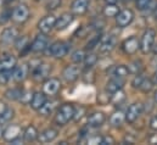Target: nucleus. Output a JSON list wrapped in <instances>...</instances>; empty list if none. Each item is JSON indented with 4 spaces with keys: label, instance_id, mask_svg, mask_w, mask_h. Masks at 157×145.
I'll return each mask as SVG.
<instances>
[{
    "label": "nucleus",
    "instance_id": "obj_1",
    "mask_svg": "<svg viewBox=\"0 0 157 145\" xmlns=\"http://www.w3.org/2000/svg\"><path fill=\"white\" fill-rule=\"evenodd\" d=\"M75 116V106L72 104H63L60 106L55 115V123L57 126H65L71 120H73Z\"/></svg>",
    "mask_w": 157,
    "mask_h": 145
},
{
    "label": "nucleus",
    "instance_id": "obj_2",
    "mask_svg": "<svg viewBox=\"0 0 157 145\" xmlns=\"http://www.w3.org/2000/svg\"><path fill=\"white\" fill-rule=\"evenodd\" d=\"M139 41H140V49L139 50L145 55L149 54L152 50L155 41H156V31L152 28H147L144 32V34L141 36Z\"/></svg>",
    "mask_w": 157,
    "mask_h": 145
},
{
    "label": "nucleus",
    "instance_id": "obj_3",
    "mask_svg": "<svg viewBox=\"0 0 157 145\" xmlns=\"http://www.w3.org/2000/svg\"><path fill=\"white\" fill-rule=\"evenodd\" d=\"M29 18V9L25 4L17 5L11 12V20L16 23H25Z\"/></svg>",
    "mask_w": 157,
    "mask_h": 145
},
{
    "label": "nucleus",
    "instance_id": "obj_4",
    "mask_svg": "<svg viewBox=\"0 0 157 145\" xmlns=\"http://www.w3.org/2000/svg\"><path fill=\"white\" fill-rule=\"evenodd\" d=\"M70 50V45L65 41H55L49 46V54L56 59H61L65 57L68 54Z\"/></svg>",
    "mask_w": 157,
    "mask_h": 145
},
{
    "label": "nucleus",
    "instance_id": "obj_5",
    "mask_svg": "<svg viewBox=\"0 0 157 145\" xmlns=\"http://www.w3.org/2000/svg\"><path fill=\"white\" fill-rule=\"evenodd\" d=\"M134 17L135 16H134L133 10H130V9L121 10L119 14L116 16V25H117L118 28H125L133 22Z\"/></svg>",
    "mask_w": 157,
    "mask_h": 145
},
{
    "label": "nucleus",
    "instance_id": "obj_6",
    "mask_svg": "<svg viewBox=\"0 0 157 145\" xmlns=\"http://www.w3.org/2000/svg\"><path fill=\"white\" fill-rule=\"evenodd\" d=\"M121 48L125 55H134L140 49V41L138 40L136 37H129L122 41Z\"/></svg>",
    "mask_w": 157,
    "mask_h": 145
},
{
    "label": "nucleus",
    "instance_id": "obj_7",
    "mask_svg": "<svg viewBox=\"0 0 157 145\" xmlns=\"http://www.w3.org/2000/svg\"><path fill=\"white\" fill-rule=\"evenodd\" d=\"M144 111V105L141 103H134L132 104L127 111H125V121L128 123H134L143 113Z\"/></svg>",
    "mask_w": 157,
    "mask_h": 145
},
{
    "label": "nucleus",
    "instance_id": "obj_8",
    "mask_svg": "<svg viewBox=\"0 0 157 145\" xmlns=\"http://www.w3.org/2000/svg\"><path fill=\"white\" fill-rule=\"evenodd\" d=\"M21 133H22V128L18 124H10L2 132V139L5 142L12 143L13 140H16L21 137Z\"/></svg>",
    "mask_w": 157,
    "mask_h": 145
},
{
    "label": "nucleus",
    "instance_id": "obj_9",
    "mask_svg": "<svg viewBox=\"0 0 157 145\" xmlns=\"http://www.w3.org/2000/svg\"><path fill=\"white\" fill-rule=\"evenodd\" d=\"M61 89V82L57 78H48L43 84V92L46 95H56Z\"/></svg>",
    "mask_w": 157,
    "mask_h": 145
},
{
    "label": "nucleus",
    "instance_id": "obj_10",
    "mask_svg": "<svg viewBox=\"0 0 157 145\" xmlns=\"http://www.w3.org/2000/svg\"><path fill=\"white\" fill-rule=\"evenodd\" d=\"M55 25H56V17L52 15H46L39 21L38 29L40 31V33L48 34L55 28Z\"/></svg>",
    "mask_w": 157,
    "mask_h": 145
},
{
    "label": "nucleus",
    "instance_id": "obj_11",
    "mask_svg": "<svg viewBox=\"0 0 157 145\" xmlns=\"http://www.w3.org/2000/svg\"><path fill=\"white\" fill-rule=\"evenodd\" d=\"M18 37V31L15 27H6L0 34V43L4 45H10L15 43Z\"/></svg>",
    "mask_w": 157,
    "mask_h": 145
},
{
    "label": "nucleus",
    "instance_id": "obj_12",
    "mask_svg": "<svg viewBox=\"0 0 157 145\" xmlns=\"http://www.w3.org/2000/svg\"><path fill=\"white\" fill-rule=\"evenodd\" d=\"M48 46H49L48 37L44 33H40V34H38L34 38L33 43L31 44V50L33 53H43V51H45L48 49Z\"/></svg>",
    "mask_w": 157,
    "mask_h": 145
},
{
    "label": "nucleus",
    "instance_id": "obj_13",
    "mask_svg": "<svg viewBox=\"0 0 157 145\" xmlns=\"http://www.w3.org/2000/svg\"><path fill=\"white\" fill-rule=\"evenodd\" d=\"M117 44V39L115 36H107L106 38H101L99 43V51L101 54H110Z\"/></svg>",
    "mask_w": 157,
    "mask_h": 145
},
{
    "label": "nucleus",
    "instance_id": "obj_14",
    "mask_svg": "<svg viewBox=\"0 0 157 145\" xmlns=\"http://www.w3.org/2000/svg\"><path fill=\"white\" fill-rule=\"evenodd\" d=\"M17 65V59L13 55H5L0 59V73L2 72H12V70Z\"/></svg>",
    "mask_w": 157,
    "mask_h": 145
},
{
    "label": "nucleus",
    "instance_id": "obj_15",
    "mask_svg": "<svg viewBox=\"0 0 157 145\" xmlns=\"http://www.w3.org/2000/svg\"><path fill=\"white\" fill-rule=\"evenodd\" d=\"M50 72H51V66L49 64H41L40 62L39 65L32 71V74H33V78L36 80H44V79H48Z\"/></svg>",
    "mask_w": 157,
    "mask_h": 145
},
{
    "label": "nucleus",
    "instance_id": "obj_16",
    "mask_svg": "<svg viewBox=\"0 0 157 145\" xmlns=\"http://www.w3.org/2000/svg\"><path fill=\"white\" fill-rule=\"evenodd\" d=\"M80 74V70L77 65H68L65 67V70L62 71V77L66 82L72 83L75 80H77Z\"/></svg>",
    "mask_w": 157,
    "mask_h": 145
},
{
    "label": "nucleus",
    "instance_id": "obj_17",
    "mask_svg": "<svg viewBox=\"0 0 157 145\" xmlns=\"http://www.w3.org/2000/svg\"><path fill=\"white\" fill-rule=\"evenodd\" d=\"M89 0H75L71 5V12L76 16H83L89 9Z\"/></svg>",
    "mask_w": 157,
    "mask_h": 145
},
{
    "label": "nucleus",
    "instance_id": "obj_18",
    "mask_svg": "<svg viewBox=\"0 0 157 145\" xmlns=\"http://www.w3.org/2000/svg\"><path fill=\"white\" fill-rule=\"evenodd\" d=\"M106 121V115L101 111H96V112H93L89 117H88V127H91V128H98V127H101Z\"/></svg>",
    "mask_w": 157,
    "mask_h": 145
},
{
    "label": "nucleus",
    "instance_id": "obj_19",
    "mask_svg": "<svg viewBox=\"0 0 157 145\" xmlns=\"http://www.w3.org/2000/svg\"><path fill=\"white\" fill-rule=\"evenodd\" d=\"M57 135H59V132L55 128H48L38 135V142L40 144H49V143H52L57 138Z\"/></svg>",
    "mask_w": 157,
    "mask_h": 145
},
{
    "label": "nucleus",
    "instance_id": "obj_20",
    "mask_svg": "<svg viewBox=\"0 0 157 145\" xmlns=\"http://www.w3.org/2000/svg\"><path fill=\"white\" fill-rule=\"evenodd\" d=\"M73 14L72 12H65L62 14L59 18H56V25H55V28L57 31H63L66 29L72 22H73Z\"/></svg>",
    "mask_w": 157,
    "mask_h": 145
},
{
    "label": "nucleus",
    "instance_id": "obj_21",
    "mask_svg": "<svg viewBox=\"0 0 157 145\" xmlns=\"http://www.w3.org/2000/svg\"><path fill=\"white\" fill-rule=\"evenodd\" d=\"M28 72H29V66L27 65H20L12 70V79L15 82H22L23 79L27 78L28 76Z\"/></svg>",
    "mask_w": 157,
    "mask_h": 145
},
{
    "label": "nucleus",
    "instance_id": "obj_22",
    "mask_svg": "<svg viewBox=\"0 0 157 145\" xmlns=\"http://www.w3.org/2000/svg\"><path fill=\"white\" fill-rule=\"evenodd\" d=\"M45 103H46V94L44 92H37L33 94V98H32L29 104H31V108L33 110L39 111Z\"/></svg>",
    "mask_w": 157,
    "mask_h": 145
},
{
    "label": "nucleus",
    "instance_id": "obj_23",
    "mask_svg": "<svg viewBox=\"0 0 157 145\" xmlns=\"http://www.w3.org/2000/svg\"><path fill=\"white\" fill-rule=\"evenodd\" d=\"M38 129L34 126H28L25 132H23V142L26 143H33L36 140H38Z\"/></svg>",
    "mask_w": 157,
    "mask_h": 145
},
{
    "label": "nucleus",
    "instance_id": "obj_24",
    "mask_svg": "<svg viewBox=\"0 0 157 145\" xmlns=\"http://www.w3.org/2000/svg\"><path fill=\"white\" fill-rule=\"evenodd\" d=\"M129 69L124 65H118L113 66L111 69V78H119V79H124L128 74H129Z\"/></svg>",
    "mask_w": 157,
    "mask_h": 145
},
{
    "label": "nucleus",
    "instance_id": "obj_25",
    "mask_svg": "<svg viewBox=\"0 0 157 145\" xmlns=\"http://www.w3.org/2000/svg\"><path fill=\"white\" fill-rule=\"evenodd\" d=\"M124 121H125V113H123L121 110L115 111V112L111 115V117H110V124H111L112 127H115V128L121 127Z\"/></svg>",
    "mask_w": 157,
    "mask_h": 145
},
{
    "label": "nucleus",
    "instance_id": "obj_26",
    "mask_svg": "<svg viewBox=\"0 0 157 145\" xmlns=\"http://www.w3.org/2000/svg\"><path fill=\"white\" fill-rule=\"evenodd\" d=\"M123 84H124V80L123 79H119V78H111L109 80V83L106 84V92H109L110 94L117 92L119 89H123Z\"/></svg>",
    "mask_w": 157,
    "mask_h": 145
},
{
    "label": "nucleus",
    "instance_id": "obj_27",
    "mask_svg": "<svg viewBox=\"0 0 157 145\" xmlns=\"http://www.w3.org/2000/svg\"><path fill=\"white\" fill-rule=\"evenodd\" d=\"M121 9L117 4H107L104 9H102V14L105 17H116L119 14Z\"/></svg>",
    "mask_w": 157,
    "mask_h": 145
},
{
    "label": "nucleus",
    "instance_id": "obj_28",
    "mask_svg": "<svg viewBox=\"0 0 157 145\" xmlns=\"http://www.w3.org/2000/svg\"><path fill=\"white\" fill-rule=\"evenodd\" d=\"M115 106H121L124 101H125V93L123 92V89H119L117 92L112 93L111 95V100H110Z\"/></svg>",
    "mask_w": 157,
    "mask_h": 145
},
{
    "label": "nucleus",
    "instance_id": "obj_29",
    "mask_svg": "<svg viewBox=\"0 0 157 145\" xmlns=\"http://www.w3.org/2000/svg\"><path fill=\"white\" fill-rule=\"evenodd\" d=\"M16 44V49L18 51H23L25 49L29 48L31 49V44H29V40H28V37L27 36H22V37H18L15 41Z\"/></svg>",
    "mask_w": 157,
    "mask_h": 145
},
{
    "label": "nucleus",
    "instance_id": "obj_30",
    "mask_svg": "<svg viewBox=\"0 0 157 145\" xmlns=\"http://www.w3.org/2000/svg\"><path fill=\"white\" fill-rule=\"evenodd\" d=\"M13 116H15V111H13V109L7 108V109L0 115V124L2 126V124H6V123L11 122V120L13 118Z\"/></svg>",
    "mask_w": 157,
    "mask_h": 145
},
{
    "label": "nucleus",
    "instance_id": "obj_31",
    "mask_svg": "<svg viewBox=\"0 0 157 145\" xmlns=\"http://www.w3.org/2000/svg\"><path fill=\"white\" fill-rule=\"evenodd\" d=\"M98 60H99V57H98L96 54H93V53L86 54V55H85V59H84V61H83L84 65H85V69L89 70V69H91L93 66H95L96 62H98Z\"/></svg>",
    "mask_w": 157,
    "mask_h": 145
},
{
    "label": "nucleus",
    "instance_id": "obj_32",
    "mask_svg": "<svg viewBox=\"0 0 157 145\" xmlns=\"http://www.w3.org/2000/svg\"><path fill=\"white\" fill-rule=\"evenodd\" d=\"M54 109H55V103L54 101H48L41 106V109L39 110L40 115L41 116H49L54 112Z\"/></svg>",
    "mask_w": 157,
    "mask_h": 145
},
{
    "label": "nucleus",
    "instance_id": "obj_33",
    "mask_svg": "<svg viewBox=\"0 0 157 145\" xmlns=\"http://www.w3.org/2000/svg\"><path fill=\"white\" fill-rule=\"evenodd\" d=\"M21 94H22V89L12 88V89H9V90L5 93V96H6L7 99H10V100H20Z\"/></svg>",
    "mask_w": 157,
    "mask_h": 145
},
{
    "label": "nucleus",
    "instance_id": "obj_34",
    "mask_svg": "<svg viewBox=\"0 0 157 145\" xmlns=\"http://www.w3.org/2000/svg\"><path fill=\"white\" fill-rule=\"evenodd\" d=\"M128 69H129V72L130 73L138 74V73L141 72V70H143V62H141L140 60H135V61H133V62L128 66Z\"/></svg>",
    "mask_w": 157,
    "mask_h": 145
},
{
    "label": "nucleus",
    "instance_id": "obj_35",
    "mask_svg": "<svg viewBox=\"0 0 157 145\" xmlns=\"http://www.w3.org/2000/svg\"><path fill=\"white\" fill-rule=\"evenodd\" d=\"M152 87H154V82H152V79H150V78H146V77H145L139 89H140L143 93H149V92H151Z\"/></svg>",
    "mask_w": 157,
    "mask_h": 145
},
{
    "label": "nucleus",
    "instance_id": "obj_36",
    "mask_svg": "<svg viewBox=\"0 0 157 145\" xmlns=\"http://www.w3.org/2000/svg\"><path fill=\"white\" fill-rule=\"evenodd\" d=\"M85 53H84V50H76L73 54H72V61L75 62V64H80V62H83L84 61V59H85Z\"/></svg>",
    "mask_w": 157,
    "mask_h": 145
},
{
    "label": "nucleus",
    "instance_id": "obj_37",
    "mask_svg": "<svg viewBox=\"0 0 157 145\" xmlns=\"http://www.w3.org/2000/svg\"><path fill=\"white\" fill-rule=\"evenodd\" d=\"M60 5H61V0H46L45 2V7L48 11H54L59 9Z\"/></svg>",
    "mask_w": 157,
    "mask_h": 145
},
{
    "label": "nucleus",
    "instance_id": "obj_38",
    "mask_svg": "<svg viewBox=\"0 0 157 145\" xmlns=\"http://www.w3.org/2000/svg\"><path fill=\"white\" fill-rule=\"evenodd\" d=\"M32 98H33V93H31L29 90H22L20 101L23 103V104H29L31 100H32Z\"/></svg>",
    "mask_w": 157,
    "mask_h": 145
},
{
    "label": "nucleus",
    "instance_id": "obj_39",
    "mask_svg": "<svg viewBox=\"0 0 157 145\" xmlns=\"http://www.w3.org/2000/svg\"><path fill=\"white\" fill-rule=\"evenodd\" d=\"M144 76L141 74V73H138V74H135V77L133 78V80H132V85H133V88H135V89H139L140 88V85H141V83H143V80H144Z\"/></svg>",
    "mask_w": 157,
    "mask_h": 145
},
{
    "label": "nucleus",
    "instance_id": "obj_40",
    "mask_svg": "<svg viewBox=\"0 0 157 145\" xmlns=\"http://www.w3.org/2000/svg\"><path fill=\"white\" fill-rule=\"evenodd\" d=\"M84 115H85V108L84 106L75 108V116H73V120L75 121H79Z\"/></svg>",
    "mask_w": 157,
    "mask_h": 145
},
{
    "label": "nucleus",
    "instance_id": "obj_41",
    "mask_svg": "<svg viewBox=\"0 0 157 145\" xmlns=\"http://www.w3.org/2000/svg\"><path fill=\"white\" fill-rule=\"evenodd\" d=\"M151 1H152V0H135V5H136V7H138L140 11H144V10L150 5Z\"/></svg>",
    "mask_w": 157,
    "mask_h": 145
},
{
    "label": "nucleus",
    "instance_id": "obj_42",
    "mask_svg": "<svg viewBox=\"0 0 157 145\" xmlns=\"http://www.w3.org/2000/svg\"><path fill=\"white\" fill-rule=\"evenodd\" d=\"M100 40H101V37L100 36H96L94 37L88 44H86V49H89V50H91L93 48H95V46H99V43H100Z\"/></svg>",
    "mask_w": 157,
    "mask_h": 145
},
{
    "label": "nucleus",
    "instance_id": "obj_43",
    "mask_svg": "<svg viewBox=\"0 0 157 145\" xmlns=\"http://www.w3.org/2000/svg\"><path fill=\"white\" fill-rule=\"evenodd\" d=\"M116 143V140H115V138L113 137H111V135H105V137H102V139H101V145H112Z\"/></svg>",
    "mask_w": 157,
    "mask_h": 145
},
{
    "label": "nucleus",
    "instance_id": "obj_44",
    "mask_svg": "<svg viewBox=\"0 0 157 145\" xmlns=\"http://www.w3.org/2000/svg\"><path fill=\"white\" fill-rule=\"evenodd\" d=\"M102 137L100 135H91L88 138V144H101Z\"/></svg>",
    "mask_w": 157,
    "mask_h": 145
},
{
    "label": "nucleus",
    "instance_id": "obj_45",
    "mask_svg": "<svg viewBox=\"0 0 157 145\" xmlns=\"http://www.w3.org/2000/svg\"><path fill=\"white\" fill-rule=\"evenodd\" d=\"M150 128L154 129V131H157V116L152 117L150 120Z\"/></svg>",
    "mask_w": 157,
    "mask_h": 145
},
{
    "label": "nucleus",
    "instance_id": "obj_46",
    "mask_svg": "<svg viewBox=\"0 0 157 145\" xmlns=\"http://www.w3.org/2000/svg\"><path fill=\"white\" fill-rule=\"evenodd\" d=\"M6 109H7V106L5 105V103L0 101V115H1V113H2V112H4V111H5Z\"/></svg>",
    "mask_w": 157,
    "mask_h": 145
},
{
    "label": "nucleus",
    "instance_id": "obj_47",
    "mask_svg": "<svg viewBox=\"0 0 157 145\" xmlns=\"http://www.w3.org/2000/svg\"><path fill=\"white\" fill-rule=\"evenodd\" d=\"M152 82H154V85H156L157 87V70L155 71V73H154V76H152Z\"/></svg>",
    "mask_w": 157,
    "mask_h": 145
},
{
    "label": "nucleus",
    "instance_id": "obj_48",
    "mask_svg": "<svg viewBox=\"0 0 157 145\" xmlns=\"http://www.w3.org/2000/svg\"><path fill=\"white\" fill-rule=\"evenodd\" d=\"M152 53H154V55L156 56L157 55V43H155V45H154V48H152V50H151Z\"/></svg>",
    "mask_w": 157,
    "mask_h": 145
},
{
    "label": "nucleus",
    "instance_id": "obj_49",
    "mask_svg": "<svg viewBox=\"0 0 157 145\" xmlns=\"http://www.w3.org/2000/svg\"><path fill=\"white\" fill-rule=\"evenodd\" d=\"M107 1V4H118V1H121V0H106Z\"/></svg>",
    "mask_w": 157,
    "mask_h": 145
},
{
    "label": "nucleus",
    "instance_id": "obj_50",
    "mask_svg": "<svg viewBox=\"0 0 157 145\" xmlns=\"http://www.w3.org/2000/svg\"><path fill=\"white\" fill-rule=\"evenodd\" d=\"M154 100H155V103L157 104V90L155 92V94H154Z\"/></svg>",
    "mask_w": 157,
    "mask_h": 145
},
{
    "label": "nucleus",
    "instance_id": "obj_51",
    "mask_svg": "<svg viewBox=\"0 0 157 145\" xmlns=\"http://www.w3.org/2000/svg\"><path fill=\"white\" fill-rule=\"evenodd\" d=\"M2 137V131H1V126H0V138Z\"/></svg>",
    "mask_w": 157,
    "mask_h": 145
},
{
    "label": "nucleus",
    "instance_id": "obj_52",
    "mask_svg": "<svg viewBox=\"0 0 157 145\" xmlns=\"http://www.w3.org/2000/svg\"><path fill=\"white\" fill-rule=\"evenodd\" d=\"M4 2V0H0V6H1V4Z\"/></svg>",
    "mask_w": 157,
    "mask_h": 145
}]
</instances>
